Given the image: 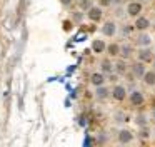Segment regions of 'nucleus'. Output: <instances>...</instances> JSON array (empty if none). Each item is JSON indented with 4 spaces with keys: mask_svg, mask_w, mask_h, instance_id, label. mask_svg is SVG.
Returning <instances> with one entry per match:
<instances>
[{
    "mask_svg": "<svg viewBox=\"0 0 155 147\" xmlns=\"http://www.w3.org/2000/svg\"><path fill=\"white\" fill-rule=\"evenodd\" d=\"M137 45H140V47H150V43H152V37L148 35L145 30H142V33H138L137 35Z\"/></svg>",
    "mask_w": 155,
    "mask_h": 147,
    "instance_id": "nucleus-5",
    "label": "nucleus"
},
{
    "mask_svg": "<svg viewBox=\"0 0 155 147\" xmlns=\"http://www.w3.org/2000/svg\"><path fill=\"white\" fill-rule=\"evenodd\" d=\"M92 5L90 0H78V7H80L82 10H88V7Z\"/></svg>",
    "mask_w": 155,
    "mask_h": 147,
    "instance_id": "nucleus-19",
    "label": "nucleus"
},
{
    "mask_svg": "<svg viewBox=\"0 0 155 147\" xmlns=\"http://www.w3.org/2000/svg\"><path fill=\"white\" fill-rule=\"evenodd\" d=\"M87 15L92 22H100L102 17H104V12H102V7H95V5H90L87 10Z\"/></svg>",
    "mask_w": 155,
    "mask_h": 147,
    "instance_id": "nucleus-1",
    "label": "nucleus"
},
{
    "mask_svg": "<svg viewBox=\"0 0 155 147\" xmlns=\"http://www.w3.org/2000/svg\"><path fill=\"white\" fill-rule=\"evenodd\" d=\"M117 79H118V74L117 72H110V74H108V80H110V82H117Z\"/></svg>",
    "mask_w": 155,
    "mask_h": 147,
    "instance_id": "nucleus-21",
    "label": "nucleus"
},
{
    "mask_svg": "<svg viewBox=\"0 0 155 147\" xmlns=\"http://www.w3.org/2000/svg\"><path fill=\"white\" fill-rule=\"evenodd\" d=\"M118 55H122L124 59L130 57V55H132V47H130V45H122V47H120V53H118Z\"/></svg>",
    "mask_w": 155,
    "mask_h": 147,
    "instance_id": "nucleus-18",
    "label": "nucleus"
},
{
    "mask_svg": "<svg viewBox=\"0 0 155 147\" xmlns=\"http://www.w3.org/2000/svg\"><path fill=\"white\" fill-rule=\"evenodd\" d=\"M145 70H147V69H145V63L140 62V60H138V62H134V63H132V74H134L137 79H142V75H143Z\"/></svg>",
    "mask_w": 155,
    "mask_h": 147,
    "instance_id": "nucleus-6",
    "label": "nucleus"
},
{
    "mask_svg": "<svg viewBox=\"0 0 155 147\" xmlns=\"http://www.w3.org/2000/svg\"><path fill=\"white\" fill-rule=\"evenodd\" d=\"M114 70L118 74V75H122V74H125V72H127V65H125V62H124V60H118V62L114 65Z\"/></svg>",
    "mask_w": 155,
    "mask_h": 147,
    "instance_id": "nucleus-17",
    "label": "nucleus"
},
{
    "mask_svg": "<svg viewBox=\"0 0 155 147\" xmlns=\"http://www.w3.org/2000/svg\"><path fill=\"white\" fill-rule=\"evenodd\" d=\"M110 95L114 97L115 100H118V102H120V100H124L125 97H127V89H125L124 85H118V84H117V85L112 89Z\"/></svg>",
    "mask_w": 155,
    "mask_h": 147,
    "instance_id": "nucleus-3",
    "label": "nucleus"
},
{
    "mask_svg": "<svg viewBox=\"0 0 155 147\" xmlns=\"http://www.w3.org/2000/svg\"><path fill=\"white\" fill-rule=\"evenodd\" d=\"M72 19H74L75 22H80L82 20V12H74L72 13Z\"/></svg>",
    "mask_w": 155,
    "mask_h": 147,
    "instance_id": "nucleus-20",
    "label": "nucleus"
},
{
    "mask_svg": "<svg viewBox=\"0 0 155 147\" xmlns=\"http://www.w3.org/2000/svg\"><path fill=\"white\" fill-rule=\"evenodd\" d=\"M100 67H102V74H110V72H114V63H112L110 60H102Z\"/></svg>",
    "mask_w": 155,
    "mask_h": 147,
    "instance_id": "nucleus-16",
    "label": "nucleus"
},
{
    "mask_svg": "<svg viewBox=\"0 0 155 147\" xmlns=\"http://www.w3.org/2000/svg\"><path fill=\"white\" fill-rule=\"evenodd\" d=\"M142 12V3L140 2H130L127 5V13L130 17H137Z\"/></svg>",
    "mask_w": 155,
    "mask_h": 147,
    "instance_id": "nucleus-7",
    "label": "nucleus"
},
{
    "mask_svg": "<svg viewBox=\"0 0 155 147\" xmlns=\"http://www.w3.org/2000/svg\"><path fill=\"white\" fill-rule=\"evenodd\" d=\"M95 97L98 100H105L107 97H110V89H107L105 85H97L95 89Z\"/></svg>",
    "mask_w": 155,
    "mask_h": 147,
    "instance_id": "nucleus-9",
    "label": "nucleus"
},
{
    "mask_svg": "<svg viewBox=\"0 0 155 147\" xmlns=\"http://www.w3.org/2000/svg\"><path fill=\"white\" fill-rule=\"evenodd\" d=\"M90 82H92V85H104L105 84V77H104V74L102 72H95V74H92L90 75Z\"/></svg>",
    "mask_w": 155,
    "mask_h": 147,
    "instance_id": "nucleus-12",
    "label": "nucleus"
},
{
    "mask_svg": "<svg viewBox=\"0 0 155 147\" xmlns=\"http://www.w3.org/2000/svg\"><path fill=\"white\" fill-rule=\"evenodd\" d=\"M130 102L134 104V105H142V104H143V94H142L140 90H134V92L130 94Z\"/></svg>",
    "mask_w": 155,
    "mask_h": 147,
    "instance_id": "nucleus-11",
    "label": "nucleus"
},
{
    "mask_svg": "<svg viewBox=\"0 0 155 147\" xmlns=\"http://www.w3.org/2000/svg\"><path fill=\"white\" fill-rule=\"evenodd\" d=\"M142 79H143V82L147 84V85H150V87L155 85V70H145Z\"/></svg>",
    "mask_w": 155,
    "mask_h": 147,
    "instance_id": "nucleus-13",
    "label": "nucleus"
},
{
    "mask_svg": "<svg viewBox=\"0 0 155 147\" xmlns=\"http://www.w3.org/2000/svg\"><path fill=\"white\" fill-rule=\"evenodd\" d=\"M153 134H155V129H153Z\"/></svg>",
    "mask_w": 155,
    "mask_h": 147,
    "instance_id": "nucleus-25",
    "label": "nucleus"
},
{
    "mask_svg": "<svg viewBox=\"0 0 155 147\" xmlns=\"http://www.w3.org/2000/svg\"><path fill=\"white\" fill-rule=\"evenodd\" d=\"M105 50L108 52V55H110V57H117L118 53H120V45L115 43V42H112V43H108V45L105 47Z\"/></svg>",
    "mask_w": 155,
    "mask_h": 147,
    "instance_id": "nucleus-15",
    "label": "nucleus"
},
{
    "mask_svg": "<svg viewBox=\"0 0 155 147\" xmlns=\"http://www.w3.org/2000/svg\"><path fill=\"white\" fill-rule=\"evenodd\" d=\"M60 3L64 7H67V5H70V3H72V0H60Z\"/></svg>",
    "mask_w": 155,
    "mask_h": 147,
    "instance_id": "nucleus-23",
    "label": "nucleus"
},
{
    "mask_svg": "<svg viewBox=\"0 0 155 147\" xmlns=\"http://www.w3.org/2000/svg\"><path fill=\"white\" fill-rule=\"evenodd\" d=\"M135 29H137V30H140V32H142V30H147L148 29V27H150V22H148V19H145V17H135Z\"/></svg>",
    "mask_w": 155,
    "mask_h": 147,
    "instance_id": "nucleus-8",
    "label": "nucleus"
},
{
    "mask_svg": "<svg viewBox=\"0 0 155 147\" xmlns=\"http://www.w3.org/2000/svg\"><path fill=\"white\" fill-rule=\"evenodd\" d=\"M112 2H115V3H122V2H125V0H112Z\"/></svg>",
    "mask_w": 155,
    "mask_h": 147,
    "instance_id": "nucleus-24",
    "label": "nucleus"
},
{
    "mask_svg": "<svg viewBox=\"0 0 155 147\" xmlns=\"http://www.w3.org/2000/svg\"><path fill=\"white\" fill-rule=\"evenodd\" d=\"M105 42L102 39H95L94 42H92V50H94V52H97V53H102L105 50Z\"/></svg>",
    "mask_w": 155,
    "mask_h": 147,
    "instance_id": "nucleus-14",
    "label": "nucleus"
},
{
    "mask_svg": "<svg viewBox=\"0 0 155 147\" xmlns=\"http://www.w3.org/2000/svg\"><path fill=\"white\" fill-rule=\"evenodd\" d=\"M115 32H117V23L114 22V20H107V22L102 25V33L107 37H112L115 35Z\"/></svg>",
    "mask_w": 155,
    "mask_h": 147,
    "instance_id": "nucleus-4",
    "label": "nucleus"
},
{
    "mask_svg": "<svg viewBox=\"0 0 155 147\" xmlns=\"http://www.w3.org/2000/svg\"><path fill=\"white\" fill-rule=\"evenodd\" d=\"M134 140V134L130 130H120L118 132V142L120 144H130Z\"/></svg>",
    "mask_w": 155,
    "mask_h": 147,
    "instance_id": "nucleus-10",
    "label": "nucleus"
},
{
    "mask_svg": "<svg viewBox=\"0 0 155 147\" xmlns=\"http://www.w3.org/2000/svg\"><path fill=\"white\" fill-rule=\"evenodd\" d=\"M138 60L143 63H150L153 60V52L150 50V47H142L138 50Z\"/></svg>",
    "mask_w": 155,
    "mask_h": 147,
    "instance_id": "nucleus-2",
    "label": "nucleus"
},
{
    "mask_svg": "<svg viewBox=\"0 0 155 147\" xmlns=\"http://www.w3.org/2000/svg\"><path fill=\"white\" fill-rule=\"evenodd\" d=\"M112 3V0H100V7H108Z\"/></svg>",
    "mask_w": 155,
    "mask_h": 147,
    "instance_id": "nucleus-22",
    "label": "nucleus"
}]
</instances>
